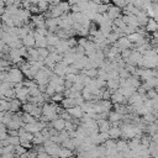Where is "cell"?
Wrapping results in <instances>:
<instances>
[{
  "label": "cell",
  "mask_w": 158,
  "mask_h": 158,
  "mask_svg": "<svg viewBox=\"0 0 158 158\" xmlns=\"http://www.w3.org/2000/svg\"><path fill=\"white\" fill-rule=\"evenodd\" d=\"M68 63H65L64 60H60V62H57L54 68H53V72L60 77H64L67 74V69H68Z\"/></svg>",
  "instance_id": "4"
},
{
  "label": "cell",
  "mask_w": 158,
  "mask_h": 158,
  "mask_svg": "<svg viewBox=\"0 0 158 158\" xmlns=\"http://www.w3.org/2000/svg\"><path fill=\"white\" fill-rule=\"evenodd\" d=\"M146 30L148 32H154L158 30V21L154 19V17H149L147 25H146Z\"/></svg>",
  "instance_id": "18"
},
{
  "label": "cell",
  "mask_w": 158,
  "mask_h": 158,
  "mask_svg": "<svg viewBox=\"0 0 158 158\" xmlns=\"http://www.w3.org/2000/svg\"><path fill=\"white\" fill-rule=\"evenodd\" d=\"M109 133H110V137L111 138H120L122 136V131H121V126H111L110 130H109Z\"/></svg>",
  "instance_id": "17"
},
{
  "label": "cell",
  "mask_w": 158,
  "mask_h": 158,
  "mask_svg": "<svg viewBox=\"0 0 158 158\" xmlns=\"http://www.w3.org/2000/svg\"><path fill=\"white\" fill-rule=\"evenodd\" d=\"M118 74H120V78H130L132 74L126 69V67L125 68H120L118 69Z\"/></svg>",
  "instance_id": "42"
},
{
  "label": "cell",
  "mask_w": 158,
  "mask_h": 158,
  "mask_svg": "<svg viewBox=\"0 0 158 158\" xmlns=\"http://www.w3.org/2000/svg\"><path fill=\"white\" fill-rule=\"evenodd\" d=\"M10 110V101L6 99H1L0 101V111H9Z\"/></svg>",
  "instance_id": "35"
},
{
  "label": "cell",
  "mask_w": 158,
  "mask_h": 158,
  "mask_svg": "<svg viewBox=\"0 0 158 158\" xmlns=\"http://www.w3.org/2000/svg\"><path fill=\"white\" fill-rule=\"evenodd\" d=\"M77 104H75V100L73 99V98H70V96H64V99L60 101V106H63L64 109H69V107H73V106H75Z\"/></svg>",
  "instance_id": "19"
},
{
  "label": "cell",
  "mask_w": 158,
  "mask_h": 158,
  "mask_svg": "<svg viewBox=\"0 0 158 158\" xmlns=\"http://www.w3.org/2000/svg\"><path fill=\"white\" fill-rule=\"evenodd\" d=\"M57 47V51L59 52V53H65L67 51H69L72 47H70V44H69V42H68V40H60L59 41V43L56 46Z\"/></svg>",
  "instance_id": "15"
},
{
  "label": "cell",
  "mask_w": 158,
  "mask_h": 158,
  "mask_svg": "<svg viewBox=\"0 0 158 158\" xmlns=\"http://www.w3.org/2000/svg\"><path fill=\"white\" fill-rule=\"evenodd\" d=\"M72 154H73L72 149L65 148V147H63V146H62V149H60V152H59V156H58V157H67V156H72Z\"/></svg>",
  "instance_id": "43"
},
{
  "label": "cell",
  "mask_w": 158,
  "mask_h": 158,
  "mask_svg": "<svg viewBox=\"0 0 158 158\" xmlns=\"http://www.w3.org/2000/svg\"><path fill=\"white\" fill-rule=\"evenodd\" d=\"M157 131H158V126H157V123H156V122L147 123L146 130H144V132H146V133H148V135H151V136H153Z\"/></svg>",
  "instance_id": "22"
},
{
  "label": "cell",
  "mask_w": 158,
  "mask_h": 158,
  "mask_svg": "<svg viewBox=\"0 0 158 158\" xmlns=\"http://www.w3.org/2000/svg\"><path fill=\"white\" fill-rule=\"evenodd\" d=\"M10 88H15V83H11V81H1L0 84V95L1 94H5V91Z\"/></svg>",
  "instance_id": "23"
},
{
  "label": "cell",
  "mask_w": 158,
  "mask_h": 158,
  "mask_svg": "<svg viewBox=\"0 0 158 158\" xmlns=\"http://www.w3.org/2000/svg\"><path fill=\"white\" fill-rule=\"evenodd\" d=\"M7 139H9V142H10L11 144H15V146L21 143L20 136H9V137H7Z\"/></svg>",
  "instance_id": "44"
},
{
  "label": "cell",
  "mask_w": 158,
  "mask_h": 158,
  "mask_svg": "<svg viewBox=\"0 0 158 158\" xmlns=\"http://www.w3.org/2000/svg\"><path fill=\"white\" fill-rule=\"evenodd\" d=\"M114 44H116V46H118L121 49H125V48H131L133 44H132V42L128 40V37L127 36H122V37H120L118 38V41L117 42H115Z\"/></svg>",
  "instance_id": "8"
},
{
  "label": "cell",
  "mask_w": 158,
  "mask_h": 158,
  "mask_svg": "<svg viewBox=\"0 0 158 158\" xmlns=\"http://www.w3.org/2000/svg\"><path fill=\"white\" fill-rule=\"evenodd\" d=\"M73 84H74L73 81L67 80V79H65V81H64V86H65V88H72V86H73Z\"/></svg>",
  "instance_id": "56"
},
{
  "label": "cell",
  "mask_w": 158,
  "mask_h": 158,
  "mask_svg": "<svg viewBox=\"0 0 158 158\" xmlns=\"http://www.w3.org/2000/svg\"><path fill=\"white\" fill-rule=\"evenodd\" d=\"M46 94H48L49 96H52V95H54L56 94V88L52 85V84H47V89H46Z\"/></svg>",
  "instance_id": "49"
},
{
  "label": "cell",
  "mask_w": 158,
  "mask_h": 158,
  "mask_svg": "<svg viewBox=\"0 0 158 158\" xmlns=\"http://www.w3.org/2000/svg\"><path fill=\"white\" fill-rule=\"evenodd\" d=\"M131 53H132V49H131V48H125V49L121 51V57H122L123 59H127V58L131 56Z\"/></svg>",
  "instance_id": "47"
},
{
  "label": "cell",
  "mask_w": 158,
  "mask_h": 158,
  "mask_svg": "<svg viewBox=\"0 0 158 158\" xmlns=\"http://www.w3.org/2000/svg\"><path fill=\"white\" fill-rule=\"evenodd\" d=\"M153 1H158V0H153Z\"/></svg>",
  "instance_id": "58"
},
{
  "label": "cell",
  "mask_w": 158,
  "mask_h": 158,
  "mask_svg": "<svg viewBox=\"0 0 158 158\" xmlns=\"http://www.w3.org/2000/svg\"><path fill=\"white\" fill-rule=\"evenodd\" d=\"M146 95H147V98H148V99H154V98H156L158 94H157L156 89H154V88H152V89L147 90V94H146Z\"/></svg>",
  "instance_id": "51"
},
{
  "label": "cell",
  "mask_w": 158,
  "mask_h": 158,
  "mask_svg": "<svg viewBox=\"0 0 158 158\" xmlns=\"http://www.w3.org/2000/svg\"><path fill=\"white\" fill-rule=\"evenodd\" d=\"M104 144H105V147H106L107 149H110V148H117V147H116L117 141H116L115 138H111V137H110L109 139H106Z\"/></svg>",
  "instance_id": "33"
},
{
  "label": "cell",
  "mask_w": 158,
  "mask_h": 158,
  "mask_svg": "<svg viewBox=\"0 0 158 158\" xmlns=\"http://www.w3.org/2000/svg\"><path fill=\"white\" fill-rule=\"evenodd\" d=\"M56 63H57V62H56V60L53 59V57H52L51 54H49V56H48L47 58H44V64H46L47 67H49V68H52V69L54 68V65H56Z\"/></svg>",
  "instance_id": "38"
},
{
  "label": "cell",
  "mask_w": 158,
  "mask_h": 158,
  "mask_svg": "<svg viewBox=\"0 0 158 158\" xmlns=\"http://www.w3.org/2000/svg\"><path fill=\"white\" fill-rule=\"evenodd\" d=\"M11 152H15V144H7L5 147H0V154L2 153H11Z\"/></svg>",
  "instance_id": "34"
},
{
  "label": "cell",
  "mask_w": 158,
  "mask_h": 158,
  "mask_svg": "<svg viewBox=\"0 0 158 158\" xmlns=\"http://www.w3.org/2000/svg\"><path fill=\"white\" fill-rule=\"evenodd\" d=\"M152 141H153V142H156V143H158V131L152 136Z\"/></svg>",
  "instance_id": "57"
},
{
  "label": "cell",
  "mask_w": 158,
  "mask_h": 158,
  "mask_svg": "<svg viewBox=\"0 0 158 158\" xmlns=\"http://www.w3.org/2000/svg\"><path fill=\"white\" fill-rule=\"evenodd\" d=\"M141 143H142L143 146H146V147H149V144L152 143V136L148 135V133L142 135V137H141Z\"/></svg>",
  "instance_id": "31"
},
{
  "label": "cell",
  "mask_w": 158,
  "mask_h": 158,
  "mask_svg": "<svg viewBox=\"0 0 158 158\" xmlns=\"http://www.w3.org/2000/svg\"><path fill=\"white\" fill-rule=\"evenodd\" d=\"M63 99H64V94H63V93H56L54 95L51 96V101L59 102V104H60V101H62Z\"/></svg>",
  "instance_id": "39"
},
{
  "label": "cell",
  "mask_w": 158,
  "mask_h": 158,
  "mask_svg": "<svg viewBox=\"0 0 158 158\" xmlns=\"http://www.w3.org/2000/svg\"><path fill=\"white\" fill-rule=\"evenodd\" d=\"M33 137H35V133H32V132H30V131H26V132H23L22 135H20L21 142H32Z\"/></svg>",
  "instance_id": "25"
},
{
  "label": "cell",
  "mask_w": 158,
  "mask_h": 158,
  "mask_svg": "<svg viewBox=\"0 0 158 158\" xmlns=\"http://www.w3.org/2000/svg\"><path fill=\"white\" fill-rule=\"evenodd\" d=\"M9 59L12 62V64H19L21 60H23V57L19 48H11L9 52Z\"/></svg>",
  "instance_id": "3"
},
{
  "label": "cell",
  "mask_w": 158,
  "mask_h": 158,
  "mask_svg": "<svg viewBox=\"0 0 158 158\" xmlns=\"http://www.w3.org/2000/svg\"><path fill=\"white\" fill-rule=\"evenodd\" d=\"M22 43L23 46H26L27 48H31V47H36V38H35V30L33 31H30V33L22 38Z\"/></svg>",
  "instance_id": "7"
},
{
  "label": "cell",
  "mask_w": 158,
  "mask_h": 158,
  "mask_svg": "<svg viewBox=\"0 0 158 158\" xmlns=\"http://www.w3.org/2000/svg\"><path fill=\"white\" fill-rule=\"evenodd\" d=\"M22 110V101L19 98H14L10 100V111L12 112H17Z\"/></svg>",
  "instance_id": "12"
},
{
  "label": "cell",
  "mask_w": 158,
  "mask_h": 158,
  "mask_svg": "<svg viewBox=\"0 0 158 158\" xmlns=\"http://www.w3.org/2000/svg\"><path fill=\"white\" fill-rule=\"evenodd\" d=\"M62 146H63V147H65V148H69V149H72V151H74V149H75V143H74V141H73V138H72V137L65 138V139L62 142Z\"/></svg>",
  "instance_id": "26"
},
{
  "label": "cell",
  "mask_w": 158,
  "mask_h": 158,
  "mask_svg": "<svg viewBox=\"0 0 158 158\" xmlns=\"http://www.w3.org/2000/svg\"><path fill=\"white\" fill-rule=\"evenodd\" d=\"M49 11H51V17H60L64 12L59 5H49Z\"/></svg>",
  "instance_id": "16"
},
{
  "label": "cell",
  "mask_w": 158,
  "mask_h": 158,
  "mask_svg": "<svg viewBox=\"0 0 158 158\" xmlns=\"http://www.w3.org/2000/svg\"><path fill=\"white\" fill-rule=\"evenodd\" d=\"M68 42H69V44H70V47H77L78 46V40L73 36V37H69L68 38Z\"/></svg>",
  "instance_id": "52"
},
{
  "label": "cell",
  "mask_w": 158,
  "mask_h": 158,
  "mask_svg": "<svg viewBox=\"0 0 158 158\" xmlns=\"http://www.w3.org/2000/svg\"><path fill=\"white\" fill-rule=\"evenodd\" d=\"M98 125H99V131L100 132H109V130L111 127V121L107 120V118H99Z\"/></svg>",
  "instance_id": "11"
},
{
  "label": "cell",
  "mask_w": 158,
  "mask_h": 158,
  "mask_svg": "<svg viewBox=\"0 0 158 158\" xmlns=\"http://www.w3.org/2000/svg\"><path fill=\"white\" fill-rule=\"evenodd\" d=\"M31 21L36 25V27H43V26H46V16L43 14H33L31 16Z\"/></svg>",
  "instance_id": "6"
},
{
  "label": "cell",
  "mask_w": 158,
  "mask_h": 158,
  "mask_svg": "<svg viewBox=\"0 0 158 158\" xmlns=\"http://www.w3.org/2000/svg\"><path fill=\"white\" fill-rule=\"evenodd\" d=\"M116 147H117V149H118L120 152H125V151L130 149V147H128V141L125 139V138H123V139H117Z\"/></svg>",
  "instance_id": "21"
},
{
  "label": "cell",
  "mask_w": 158,
  "mask_h": 158,
  "mask_svg": "<svg viewBox=\"0 0 158 158\" xmlns=\"http://www.w3.org/2000/svg\"><path fill=\"white\" fill-rule=\"evenodd\" d=\"M46 26L49 27H57L58 26V17H47L46 19Z\"/></svg>",
  "instance_id": "28"
},
{
  "label": "cell",
  "mask_w": 158,
  "mask_h": 158,
  "mask_svg": "<svg viewBox=\"0 0 158 158\" xmlns=\"http://www.w3.org/2000/svg\"><path fill=\"white\" fill-rule=\"evenodd\" d=\"M127 37H128V40H130L132 43H136V42H138L139 40H142L144 36H143V35H141L139 32H137V31H136V32H133V33L128 35Z\"/></svg>",
  "instance_id": "27"
},
{
  "label": "cell",
  "mask_w": 158,
  "mask_h": 158,
  "mask_svg": "<svg viewBox=\"0 0 158 158\" xmlns=\"http://www.w3.org/2000/svg\"><path fill=\"white\" fill-rule=\"evenodd\" d=\"M35 107H36V104H33L31 101H27V102L22 104V111H25V112H30L31 114Z\"/></svg>",
  "instance_id": "30"
},
{
  "label": "cell",
  "mask_w": 158,
  "mask_h": 158,
  "mask_svg": "<svg viewBox=\"0 0 158 158\" xmlns=\"http://www.w3.org/2000/svg\"><path fill=\"white\" fill-rule=\"evenodd\" d=\"M88 41H89V38H88V37H85V36H79L78 44H79V46L85 47V46H86V43H88Z\"/></svg>",
  "instance_id": "50"
},
{
  "label": "cell",
  "mask_w": 158,
  "mask_h": 158,
  "mask_svg": "<svg viewBox=\"0 0 158 158\" xmlns=\"http://www.w3.org/2000/svg\"><path fill=\"white\" fill-rule=\"evenodd\" d=\"M44 141H46V138H44L43 133L41 131H38V132L35 133V137L32 139V143H33V146H38V144H43Z\"/></svg>",
  "instance_id": "20"
},
{
  "label": "cell",
  "mask_w": 158,
  "mask_h": 158,
  "mask_svg": "<svg viewBox=\"0 0 158 158\" xmlns=\"http://www.w3.org/2000/svg\"><path fill=\"white\" fill-rule=\"evenodd\" d=\"M59 6H60V9H62L64 12H67V11L70 10V4L68 2V0H62V1L59 2Z\"/></svg>",
  "instance_id": "41"
},
{
  "label": "cell",
  "mask_w": 158,
  "mask_h": 158,
  "mask_svg": "<svg viewBox=\"0 0 158 158\" xmlns=\"http://www.w3.org/2000/svg\"><path fill=\"white\" fill-rule=\"evenodd\" d=\"M107 9H109V4H99V6H98V12L105 14V12H107Z\"/></svg>",
  "instance_id": "46"
},
{
  "label": "cell",
  "mask_w": 158,
  "mask_h": 158,
  "mask_svg": "<svg viewBox=\"0 0 158 158\" xmlns=\"http://www.w3.org/2000/svg\"><path fill=\"white\" fill-rule=\"evenodd\" d=\"M9 136H19V130H7Z\"/></svg>",
  "instance_id": "55"
},
{
  "label": "cell",
  "mask_w": 158,
  "mask_h": 158,
  "mask_svg": "<svg viewBox=\"0 0 158 158\" xmlns=\"http://www.w3.org/2000/svg\"><path fill=\"white\" fill-rule=\"evenodd\" d=\"M120 74H118V70L117 69H111L107 72V79H114V78H118Z\"/></svg>",
  "instance_id": "45"
},
{
  "label": "cell",
  "mask_w": 158,
  "mask_h": 158,
  "mask_svg": "<svg viewBox=\"0 0 158 158\" xmlns=\"http://www.w3.org/2000/svg\"><path fill=\"white\" fill-rule=\"evenodd\" d=\"M121 12H122V9H121L120 6H117V5H115V4H110V5H109L107 14H109V16H110L112 20L117 19L118 16H121Z\"/></svg>",
  "instance_id": "5"
},
{
  "label": "cell",
  "mask_w": 158,
  "mask_h": 158,
  "mask_svg": "<svg viewBox=\"0 0 158 158\" xmlns=\"http://www.w3.org/2000/svg\"><path fill=\"white\" fill-rule=\"evenodd\" d=\"M38 53H40V57L41 58H47L48 56H49V49L47 48V47H38Z\"/></svg>",
  "instance_id": "37"
},
{
  "label": "cell",
  "mask_w": 158,
  "mask_h": 158,
  "mask_svg": "<svg viewBox=\"0 0 158 158\" xmlns=\"http://www.w3.org/2000/svg\"><path fill=\"white\" fill-rule=\"evenodd\" d=\"M98 74H99V69L98 68L86 69V75H89L90 78H98Z\"/></svg>",
  "instance_id": "40"
},
{
  "label": "cell",
  "mask_w": 158,
  "mask_h": 158,
  "mask_svg": "<svg viewBox=\"0 0 158 158\" xmlns=\"http://www.w3.org/2000/svg\"><path fill=\"white\" fill-rule=\"evenodd\" d=\"M143 121L144 122H147V123H151V122H156L158 118H157V116L153 114V112H148V114H146V115H143Z\"/></svg>",
  "instance_id": "29"
},
{
  "label": "cell",
  "mask_w": 158,
  "mask_h": 158,
  "mask_svg": "<svg viewBox=\"0 0 158 158\" xmlns=\"http://www.w3.org/2000/svg\"><path fill=\"white\" fill-rule=\"evenodd\" d=\"M67 111H68L73 117H78V118H81V116L84 115V111H83V109L80 107V105H75V106H73V107H69V109H67Z\"/></svg>",
  "instance_id": "13"
},
{
  "label": "cell",
  "mask_w": 158,
  "mask_h": 158,
  "mask_svg": "<svg viewBox=\"0 0 158 158\" xmlns=\"http://www.w3.org/2000/svg\"><path fill=\"white\" fill-rule=\"evenodd\" d=\"M111 101L112 104H126L127 102V98L125 95H122L118 90L115 91L112 95H111Z\"/></svg>",
  "instance_id": "10"
},
{
  "label": "cell",
  "mask_w": 158,
  "mask_h": 158,
  "mask_svg": "<svg viewBox=\"0 0 158 158\" xmlns=\"http://www.w3.org/2000/svg\"><path fill=\"white\" fill-rule=\"evenodd\" d=\"M26 152H27V148H26V147H23L21 143L15 146V153H16V156H17V157H20L21 154H23V153H26Z\"/></svg>",
  "instance_id": "36"
},
{
  "label": "cell",
  "mask_w": 158,
  "mask_h": 158,
  "mask_svg": "<svg viewBox=\"0 0 158 158\" xmlns=\"http://www.w3.org/2000/svg\"><path fill=\"white\" fill-rule=\"evenodd\" d=\"M121 36L117 33V32H115V31H111L110 32V35L107 36V40H109V42L111 43V44H114L115 42H117L118 41V38H120Z\"/></svg>",
  "instance_id": "32"
},
{
  "label": "cell",
  "mask_w": 158,
  "mask_h": 158,
  "mask_svg": "<svg viewBox=\"0 0 158 158\" xmlns=\"http://www.w3.org/2000/svg\"><path fill=\"white\" fill-rule=\"evenodd\" d=\"M106 86L110 89V91H111L112 94H114L115 91H117V89L120 88V77H118V78H114V79H107Z\"/></svg>",
  "instance_id": "9"
},
{
  "label": "cell",
  "mask_w": 158,
  "mask_h": 158,
  "mask_svg": "<svg viewBox=\"0 0 158 158\" xmlns=\"http://www.w3.org/2000/svg\"><path fill=\"white\" fill-rule=\"evenodd\" d=\"M51 123H52V127H54L58 131H62V130L65 128V120L63 117H60V116L54 118L53 121H51Z\"/></svg>",
  "instance_id": "14"
},
{
  "label": "cell",
  "mask_w": 158,
  "mask_h": 158,
  "mask_svg": "<svg viewBox=\"0 0 158 158\" xmlns=\"http://www.w3.org/2000/svg\"><path fill=\"white\" fill-rule=\"evenodd\" d=\"M74 100H75V104H77V105H81V104H84V101H85V99H84V96H83V94H81L80 96H78V98H75Z\"/></svg>",
  "instance_id": "53"
},
{
  "label": "cell",
  "mask_w": 158,
  "mask_h": 158,
  "mask_svg": "<svg viewBox=\"0 0 158 158\" xmlns=\"http://www.w3.org/2000/svg\"><path fill=\"white\" fill-rule=\"evenodd\" d=\"M23 72L20 67H17L16 64H14L9 70H7V81H11V83H20V81H23Z\"/></svg>",
  "instance_id": "1"
},
{
  "label": "cell",
  "mask_w": 158,
  "mask_h": 158,
  "mask_svg": "<svg viewBox=\"0 0 158 158\" xmlns=\"http://www.w3.org/2000/svg\"><path fill=\"white\" fill-rule=\"evenodd\" d=\"M121 131H122V136L121 137H123L125 139L133 138L136 136V133H135V125H132V123H123L122 122Z\"/></svg>",
  "instance_id": "2"
},
{
  "label": "cell",
  "mask_w": 158,
  "mask_h": 158,
  "mask_svg": "<svg viewBox=\"0 0 158 158\" xmlns=\"http://www.w3.org/2000/svg\"><path fill=\"white\" fill-rule=\"evenodd\" d=\"M122 117H123V115L122 114H120V112H117V111H110L109 112V120L112 122V121H122Z\"/></svg>",
  "instance_id": "24"
},
{
  "label": "cell",
  "mask_w": 158,
  "mask_h": 158,
  "mask_svg": "<svg viewBox=\"0 0 158 158\" xmlns=\"http://www.w3.org/2000/svg\"><path fill=\"white\" fill-rule=\"evenodd\" d=\"M70 11H72V12H79V11H80V7H79V5H78V4H74V5H72V6H70Z\"/></svg>",
  "instance_id": "54"
},
{
  "label": "cell",
  "mask_w": 158,
  "mask_h": 158,
  "mask_svg": "<svg viewBox=\"0 0 158 158\" xmlns=\"http://www.w3.org/2000/svg\"><path fill=\"white\" fill-rule=\"evenodd\" d=\"M98 78L104 79V80H107V70H105V69H102V68H99V74H98Z\"/></svg>",
  "instance_id": "48"
}]
</instances>
